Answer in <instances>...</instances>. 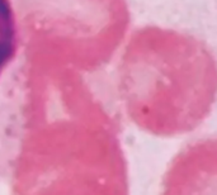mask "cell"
I'll return each mask as SVG.
<instances>
[{
    "mask_svg": "<svg viewBox=\"0 0 217 195\" xmlns=\"http://www.w3.org/2000/svg\"><path fill=\"white\" fill-rule=\"evenodd\" d=\"M127 67L128 113L150 136L189 134L208 119L217 103V58L189 33L166 27L142 29Z\"/></svg>",
    "mask_w": 217,
    "mask_h": 195,
    "instance_id": "1",
    "label": "cell"
},
{
    "mask_svg": "<svg viewBox=\"0 0 217 195\" xmlns=\"http://www.w3.org/2000/svg\"><path fill=\"white\" fill-rule=\"evenodd\" d=\"M19 51V23L12 0H0V77Z\"/></svg>",
    "mask_w": 217,
    "mask_h": 195,
    "instance_id": "3",
    "label": "cell"
},
{
    "mask_svg": "<svg viewBox=\"0 0 217 195\" xmlns=\"http://www.w3.org/2000/svg\"><path fill=\"white\" fill-rule=\"evenodd\" d=\"M159 195H217V136L194 140L171 157Z\"/></svg>",
    "mask_w": 217,
    "mask_h": 195,
    "instance_id": "2",
    "label": "cell"
}]
</instances>
